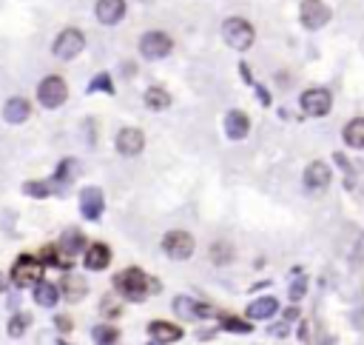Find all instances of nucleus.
I'll list each match as a JSON object with an SVG mask.
<instances>
[{"label":"nucleus","instance_id":"1","mask_svg":"<svg viewBox=\"0 0 364 345\" xmlns=\"http://www.w3.org/2000/svg\"><path fill=\"white\" fill-rule=\"evenodd\" d=\"M111 283H114L117 294L123 297V300H128V303H142V300H149L151 294H157V291H160V283H157V280H151L149 274H145L142 268H137V265L117 271Z\"/></svg>","mask_w":364,"mask_h":345},{"label":"nucleus","instance_id":"2","mask_svg":"<svg viewBox=\"0 0 364 345\" xmlns=\"http://www.w3.org/2000/svg\"><path fill=\"white\" fill-rule=\"evenodd\" d=\"M222 37H225V43L231 46V49L245 52V49H251V46H253L256 32H253V26L245 17H228L222 23Z\"/></svg>","mask_w":364,"mask_h":345},{"label":"nucleus","instance_id":"3","mask_svg":"<svg viewBox=\"0 0 364 345\" xmlns=\"http://www.w3.org/2000/svg\"><path fill=\"white\" fill-rule=\"evenodd\" d=\"M40 280H43V260L32 254L17 257V263L12 265V283L17 288H35Z\"/></svg>","mask_w":364,"mask_h":345},{"label":"nucleus","instance_id":"4","mask_svg":"<svg viewBox=\"0 0 364 345\" xmlns=\"http://www.w3.org/2000/svg\"><path fill=\"white\" fill-rule=\"evenodd\" d=\"M66 97H68V86H66L63 77L52 75V77L40 80V86H37V100H40V106H46V109H57V106L66 103Z\"/></svg>","mask_w":364,"mask_h":345},{"label":"nucleus","instance_id":"5","mask_svg":"<svg viewBox=\"0 0 364 345\" xmlns=\"http://www.w3.org/2000/svg\"><path fill=\"white\" fill-rule=\"evenodd\" d=\"M171 49H174V40L165 32H145L140 37V55L149 60H162L171 55Z\"/></svg>","mask_w":364,"mask_h":345},{"label":"nucleus","instance_id":"6","mask_svg":"<svg viewBox=\"0 0 364 345\" xmlns=\"http://www.w3.org/2000/svg\"><path fill=\"white\" fill-rule=\"evenodd\" d=\"M86 46V35L80 29H63L57 37H55V46L52 52L60 57V60H75Z\"/></svg>","mask_w":364,"mask_h":345},{"label":"nucleus","instance_id":"7","mask_svg":"<svg viewBox=\"0 0 364 345\" xmlns=\"http://www.w3.org/2000/svg\"><path fill=\"white\" fill-rule=\"evenodd\" d=\"M299 20H302L305 29L316 32V29H322L325 23L330 20V6L325 3V0H302V6H299Z\"/></svg>","mask_w":364,"mask_h":345},{"label":"nucleus","instance_id":"8","mask_svg":"<svg viewBox=\"0 0 364 345\" xmlns=\"http://www.w3.org/2000/svg\"><path fill=\"white\" fill-rule=\"evenodd\" d=\"M193 237L188 234V232H168L165 237H162V251L171 260H188L191 254H193Z\"/></svg>","mask_w":364,"mask_h":345},{"label":"nucleus","instance_id":"9","mask_svg":"<svg viewBox=\"0 0 364 345\" xmlns=\"http://www.w3.org/2000/svg\"><path fill=\"white\" fill-rule=\"evenodd\" d=\"M299 103H302L305 114H310V118H325V114L330 111V106H333V95L327 88H307Z\"/></svg>","mask_w":364,"mask_h":345},{"label":"nucleus","instance_id":"10","mask_svg":"<svg viewBox=\"0 0 364 345\" xmlns=\"http://www.w3.org/2000/svg\"><path fill=\"white\" fill-rule=\"evenodd\" d=\"M174 311L182 319H211V317H216V308H211V306H205L200 300H193V297H185V294L174 300Z\"/></svg>","mask_w":364,"mask_h":345},{"label":"nucleus","instance_id":"11","mask_svg":"<svg viewBox=\"0 0 364 345\" xmlns=\"http://www.w3.org/2000/svg\"><path fill=\"white\" fill-rule=\"evenodd\" d=\"M103 209H106V197H103L100 189L88 186V189L80 192V214H83L86 220H100Z\"/></svg>","mask_w":364,"mask_h":345},{"label":"nucleus","instance_id":"12","mask_svg":"<svg viewBox=\"0 0 364 345\" xmlns=\"http://www.w3.org/2000/svg\"><path fill=\"white\" fill-rule=\"evenodd\" d=\"M145 149V134L140 129H123L117 134V151L123 157H137Z\"/></svg>","mask_w":364,"mask_h":345},{"label":"nucleus","instance_id":"13","mask_svg":"<svg viewBox=\"0 0 364 345\" xmlns=\"http://www.w3.org/2000/svg\"><path fill=\"white\" fill-rule=\"evenodd\" d=\"M94 15L103 26H114V23L126 17V0H97Z\"/></svg>","mask_w":364,"mask_h":345},{"label":"nucleus","instance_id":"14","mask_svg":"<svg viewBox=\"0 0 364 345\" xmlns=\"http://www.w3.org/2000/svg\"><path fill=\"white\" fill-rule=\"evenodd\" d=\"M330 180H333L330 166H327V163H322V160H316V163H310V166L305 169V186H307V189H313V192L327 189V186H330Z\"/></svg>","mask_w":364,"mask_h":345},{"label":"nucleus","instance_id":"15","mask_svg":"<svg viewBox=\"0 0 364 345\" xmlns=\"http://www.w3.org/2000/svg\"><path fill=\"white\" fill-rule=\"evenodd\" d=\"M111 263V248L106 243H94L86 248V257H83V265L88 271H103L106 265Z\"/></svg>","mask_w":364,"mask_h":345},{"label":"nucleus","instance_id":"16","mask_svg":"<svg viewBox=\"0 0 364 345\" xmlns=\"http://www.w3.org/2000/svg\"><path fill=\"white\" fill-rule=\"evenodd\" d=\"M251 131V120H248V114L245 111H228V118H225V134L231 137V140H242V137H248Z\"/></svg>","mask_w":364,"mask_h":345},{"label":"nucleus","instance_id":"17","mask_svg":"<svg viewBox=\"0 0 364 345\" xmlns=\"http://www.w3.org/2000/svg\"><path fill=\"white\" fill-rule=\"evenodd\" d=\"M149 334H151V339H157L160 345H168V342L182 339V328L174 326V323H162V319H157V323L149 326Z\"/></svg>","mask_w":364,"mask_h":345},{"label":"nucleus","instance_id":"18","mask_svg":"<svg viewBox=\"0 0 364 345\" xmlns=\"http://www.w3.org/2000/svg\"><path fill=\"white\" fill-rule=\"evenodd\" d=\"M60 291H63V297L68 303H80L86 297V291H88V286H86V280L77 277V274H66L63 283H60Z\"/></svg>","mask_w":364,"mask_h":345},{"label":"nucleus","instance_id":"19","mask_svg":"<svg viewBox=\"0 0 364 345\" xmlns=\"http://www.w3.org/2000/svg\"><path fill=\"white\" fill-rule=\"evenodd\" d=\"M29 114H32V106H29V100H23V97H12L3 106L6 123H23V120H29Z\"/></svg>","mask_w":364,"mask_h":345},{"label":"nucleus","instance_id":"20","mask_svg":"<svg viewBox=\"0 0 364 345\" xmlns=\"http://www.w3.org/2000/svg\"><path fill=\"white\" fill-rule=\"evenodd\" d=\"M60 297H63V291H60L57 286H52V283H43V280H40V283L35 286V303L43 306V308H55Z\"/></svg>","mask_w":364,"mask_h":345},{"label":"nucleus","instance_id":"21","mask_svg":"<svg viewBox=\"0 0 364 345\" xmlns=\"http://www.w3.org/2000/svg\"><path fill=\"white\" fill-rule=\"evenodd\" d=\"M60 248L66 251L68 257H77L80 251L86 248V237H83V232H80V228H68V232L60 237Z\"/></svg>","mask_w":364,"mask_h":345},{"label":"nucleus","instance_id":"22","mask_svg":"<svg viewBox=\"0 0 364 345\" xmlns=\"http://www.w3.org/2000/svg\"><path fill=\"white\" fill-rule=\"evenodd\" d=\"M276 308H279V303L274 300V297H259V300H253L248 306V317L251 319H268V317L276 314Z\"/></svg>","mask_w":364,"mask_h":345},{"label":"nucleus","instance_id":"23","mask_svg":"<svg viewBox=\"0 0 364 345\" xmlns=\"http://www.w3.org/2000/svg\"><path fill=\"white\" fill-rule=\"evenodd\" d=\"M342 137H345V143H347L350 149H364V118L350 120V123L345 126Z\"/></svg>","mask_w":364,"mask_h":345},{"label":"nucleus","instance_id":"24","mask_svg":"<svg viewBox=\"0 0 364 345\" xmlns=\"http://www.w3.org/2000/svg\"><path fill=\"white\" fill-rule=\"evenodd\" d=\"M145 106H149L151 111H162V109L171 106V95L160 86H151L149 91H145Z\"/></svg>","mask_w":364,"mask_h":345},{"label":"nucleus","instance_id":"25","mask_svg":"<svg viewBox=\"0 0 364 345\" xmlns=\"http://www.w3.org/2000/svg\"><path fill=\"white\" fill-rule=\"evenodd\" d=\"M43 263L48 265H57V268H68L71 265V257L60 245H43Z\"/></svg>","mask_w":364,"mask_h":345},{"label":"nucleus","instance_id":"26","mask_svg":"<svg viewBox=\"0 0 364 345\" xmlns=\"http://www.w3.org/2000/svg\"><path fill=\"white\" fill-rule=\"evenodd\" d=\"M23 192L32 194V197H48V194L57 192V183H55V180H48V183L35 180V183H26V186H23Z\"/></svg>","mask_w":364,"mask_h":345},{"label":"nucleus","instance_id":"27","mask_svg":"<svg viewBox=\"0 0 364 345\" xmlns=\"http://www.w3.org/2000/svg\"><path fill=\"white\" fill-rule=\"evenodd\" d=\"M91 337H94L97 345H117L119 331H117L114 326H97V328L91 331Z\"/></svg>","mask_w":364,"mask_h":345},{"label":"nucleus","instance_id":"28","mask_svg":"<svg viewBox=\"0 0 364 345\" xmlns=\"http://www.w3.org/2000/svg\"><path fill=\"white\" fill-rule=\"evenodd\" d=\"M29 326H32V317H29V314H15V317H12V323H9V337L20 339L23 334H26Z\"/></svg>","mask_w":364,"mask_h":345},{"label":"nucleus","instance_id":"29","mask_svg":"<svg viewBox=\"0 0 364 345\" xmlns=\"http://www.w3.org/2000/svg\"><path fill=\"white\" fill-rule=\"evenodd\" d=\"M220 323H222L225 331H233V334H248V331L253 328V326L248 323V319H236V317H228V314L220 319Z\"/></svg>","mask_w":364,"mask_h":345},{"label":"nucleus","instance_id":"30","mask_svg":"<svg viewBox=\"0 0 364 345\" xmlns=\"http://www.w3.org/2000/svg\"><path fill=\"white\" fill-rule=\"evenodd\" d=\"M211 260H213V263H228V260H231V248H228L225 243H220V245L213 243V248H211Z\"/></svg>","mask_w":364,"mask_h":345},{"label":"nucleus","instance_id":"31","mask_svg":"<svg viewBox=\"0 0 364 345\" xmlns=\"http://www.w3.org/2000/svg\"><path fill=\"white\" fill-rule=\"evenodd\" d=\"M91 91H108V95H111V77L108 75H97L94 80H91Z\"/></svg>","mask_w":364,"mask_h":345},{"label":"nucleus","instance_id":"32","mask_svg":"<svg viewBox=\"0 0 364 345\" xmlns=\"http://www.w3.org/2000/svg\"><path fill=\"white\" fill-rule=\"evenodd\" d=\"M305 294H307V280H296L294 286H290V300H294V303L302 300Z\"/></svg>","mask_w":364,"mask_h":345},{"label":"nucleus","instance_id":"33","mask_svg":"<svg viewBox=\"0 0 364 345\" xmlns=\"http://www.w3.org/2000/svg\"><path fill=\"white\" fill-rule=\"evenodd\" d=\"M287 331H290V326H287V319H285L282 326H274V328H271V334H274V337H287Z\"/></svg>","mask_w":364,"mask_h":345},{"label":"nucleus","instance_id":"34","mask_svg":"<svg viewBox=\"0 0 364 345\" xmlns=\"http://www.w3.org/2000/svg\"><path fill=\"white\" fill-rule=\"evenodd\" d=\"M57 328H60V331H68V328H71V319H68V317H60V319H57Z\"/></svg>","mask_w":364,"mask_h":345},{"label":"nucleus","instance_id":"35","mask_svg":"<svg viewBox=\"0 0 364 345\" xmlns=\"http://www.w3.org/2000/svg\"><path fill=\"white\" fill-rule=\"evenodd\" d=\"M299 337H302V342H307V339H310V326H307V323H302V328H299Z\"/></svg>","mask_w":364,"mask_h":345},{"label":"nucleus","instance_id":"36","mask_svg":"<svg viewBox=\"0 0 364 345\" xmlns=\"http://www.w3.org/2000/svg\"><path fill=\"white\" fill-rule=\"evenodd\" d=\"M296 317H299V311H296V308H290V311L285 314V319H287V323H294V319H296Z\"/></svg>","mask_w":364,"mask_h":345},{"label":"nucleus","instance_id":"37","mask_svg":"<svg viewBox=\"0 0 364 345\" xmlns=\"http://www.w3.org/2000/svg\"><path fill=\"white\" fill-rule=\"evenodd\" d=\"M57 345H66V342H57Z\"/></svg>","mask_w":364,"mask_h":345}]
</instances>
